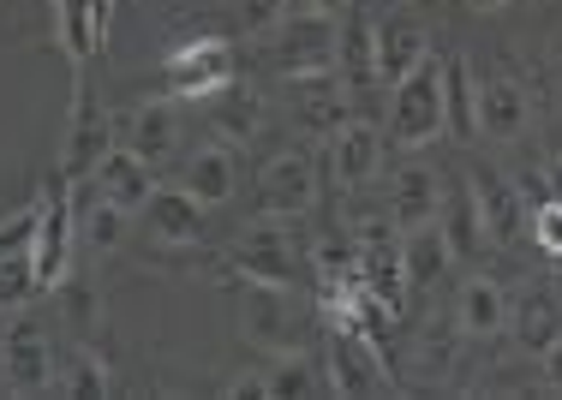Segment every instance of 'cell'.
I'll return each mask as SVG.
<instances>
[{
	"mask_svg": "<svg viewBox=\"0 0 562 400\" xmlns=\"http://www.w3.org/2000/svg\"><path fill=\"white\" fill-rule=\"evenodd\" d=\"M336 48H341V31L329 12H288L276 31H263V66L276 78H305V72H329L336 66Z\"/></svg>",
	"mask_w": 562,
	"mask_h": 400,
	"instance_id": "1",
	"label": "cell"
},
{
	"mask_svg": "<svg viewBox=\"0 0 562 400\" xmlns=\"http://www.w3.org/2000/svg\"><path fill=\"white\" fill-rule=\"evenodd\" d=\"M449 119H443V60L425 55L401 84H390V138L401 150H419V144L443 138Z\"/></svg>",
	"mask_w": 562,
	"mask_h": 400,
	"instance_id": "2",
	"label": "cell"
},
{
	"mask_svg": "<svg viewBox=\"0 0 562 400\" xmlns=\"http://www.w3.org/2000/svg\"><path fill=\"white\" fill-rule=\"evenodd\" d=\"M156 84H162L168 102H192V96H216L222 84H234V48L222 43V36H186L173 31V48L162 60V72H156Z\"/></svg>",
	"mask_w": 562,
	"mask_h": 400,
	"instance_id": "3",
	"label": "cell"
},
{
	"mask_svg": "<svg viewBox=\"0 0 562 400\" xmlns=\"http://www.w3.org/2000/svg\"><path fill=\"white\" fill-rule=\"evenodd\" d=\"M78 251V221H72V180L55 173L48 197H36V228H31V263H36V293H55V282L72 270Z\"/></svg>",
	"mask_w": 562,
	"mask_h": 400,
	"instance_id": "4",
	"label": "cell"
},
{
	"mask_svg": "<svg viewBox=\"0 0 562 400\" xmlns=\"http://www.w3.org/2000/svg\"><path fill=\"white\" fill-rule=\"evenodd\" d=\"M0 370H7V389H12V395H43V389H55V377H60L55 341L43 335V323H36V317L7 323V335H0Z\"/></svg>",
	"mask_w": 562,
	"mask_h": 400,
	"instance_id": "5",
	"label": "cell"
},
{
	"mask_svg": "<svg viewBox=\"0 0 562 400\" xmlns=\"http://www.w3.org/2000/svg\"><path fill=\"white\" fill-rule=\"evenodd\" d=\"M288 84V108L300 119L305 132H317V138H329V132H341L347 119H353V90H347V78L329 66V72H305V78H281Z\"/></svg>",
	"mask_w": 562,
	"mask_h": 400,
	"instance_id": "6",
	"label": "cell"
},
{
	"mask_svg": "<svg viewBox=\"0 0 562 400\" xmlns=\"http://www.w3.org/2000/svg\"><path fill=\"white\" fill-rule=\"evenodd\" d=\"M114 119L90 102V90H85V78H78V90H72V126H66V150H60V173L66 180H90V173L102 168V156L114 150Z\"/></svg>",
	"mask_w": 562,
	"mask_h": 400,
	"instance_id": "7",
	"label": "cell"
},
{
	"mask_svg": "<svg viewBox=\"0 0 562 400\" xmlns=\"http://www.w3.org/2000/svg\"><path fill=\"white\" fill-rule=\"evenodd\" d=\"M390 370H383L378 341L329 329V395H390Z\"/></svg>",
	"mask_w": 562,
	"mask_h": 400,
	"instance_id": "8",
	"label": "cell"
},
{
	"mask_svg": "<svg viewBox=\"0 0 562 400\" xmlns=\"http://www.w3.org/2000/svg\"><path fill=\"white\" fill-rule=\"evenodd\" d=\"M258 197H263V209H270V216H305V209L317 204V168L305 162V156L281 150L258 173Z\"/></svg>",
	"mask_w": 562,
	"mask_h": 400,
	"instance_id": "9",
	"label": "cell"
},
{
	"mask_svg": "<svg viewBox=\"0 0 562 400\" xmlns=\"http://www.w3.org/2000/svg\"><path fill=\"white\" fill-rule=\"evenodd\" d=\"M114 138L126 144L132 156H144V162H162V156H173V144H180V114H173V102H144V108H126L114 114Z\"/></svg>",
	"mask_w": 562,
	"mask_h": 400,
	"instance_id": "10",
	"label": "cell"
},
{
	"mask_svg": "<svg viewBox=\"0 0 562 400\" xmlns=\"http://www.w3.org/2000/svg\"><path fill=\"white\" fill-rule=\"evenodd\" d=\"M234 270L239 282H263V287H288L293 275H300V263H293V245L288 233L270 228V221H258L246 239L234 245Z\"/></svg>",
	"mask_w": 562,
	"mask_h": 400,
	"instance_id": "11",
	"label": "cell"
},
{
	"mask_svg": "<svg viewBox=\"0 0 562 400\" xmlns=\"http://www.w3.org/2000/svg\"><path fill=\"white\" fill-rule=\"evenodd\" d=\"M467 192H473V209H479V228H485L491 245H515L520 239V192L503 180V173L491 168H473L467 173Z\"/></svg>",
	"mask_w": 562,
	"mask_h": 400,
	"instance_id": "12",
	"label": "cell"
},
{
	"mask_svg": "<svg viewBox=\"0 0 562 400\" xmlns=\"http://www.w3.org/2000/svg\"><path fill=\"white\" fill-rule=\"evenodd\" d=\"M246 341L263 353H300V323L288 311V287H263L251 282L246 293Z\"/></svg>",
	"mask_w": 562,
	"mask_h": 400,
	"instance_id": "13",
	"label": "cell"
},
{
	"mask_svg": "<svg viewBox=\"0 0 562 400\" xmlns=\"http://www.w3.org/2000/svg\"><path fill=\"white\" fill-rule=\"evenodd\" d=\"M520 341V353L532 358H551L562 346V299L557 293H520V305H508V323Z\"/></svg>",
	"mask_w": 562,
	"mask_h": 400,
	"instance_id": "14",
	"label": "cell"
},
{
	"mask_svg": "<svg viewBox=\"0 0 562 400\" xmlns=\"http://www.w3.org/2000/svg\"><path fill=\"white\" fill-rule=\"evenodd\" d=\"M329 168H336V180L347 185V192H359V185L378 180V168H383V138H378V126H371V119H347V126L336 132Z\"/></svg>",
	"mask_w": 562,
	"mask_h": 400,
	"instance_id": "15",
	"label": "cell"
},
{
	"mask_svg": "<svg viewBox=\"0 0 562 400\" xmlns=\"http://www.w3.org/2000/svg\"><path fill=\"white\" fill-rule=\"evenodd\" d=\"M90 180H97V192H102V197H114V204L126 209V216H138V209L150 204V192H156L150 162H144V156H132L126 144H114V150L102 156V168L90 173Z\"/></svg>",
	"mask_w": 562,
	"mask_h": 400,
	"instance_id": "16",
	"label": "cell"
},
{
	"mask_svg": "<svg viewBox=\"0 0 562 400\" xmlns=\"http://www.w3.org/2000/svg\"><path fill=\"white\" fill-rule=\"evenodd\" d=\"M359 287L378 293L390 311H407V263H401V245L395 239H359Z\"/></svg>",
	"mask_w": 562,
	"mask_h": 400,
	"instance_id": "17",
	"label": "cell"
},
{
	"mask_svg": "<svg viewBox=\"0 0 562 400\" xmlns=\"http://www.w3.org/2000/svg\"><path fill=\"white\" fill-rule=\"evenodd\" d=\"M144 221H150V233L168 239V245H198V239H204V204H198L192 192H180V185H156L150 204H144Z\"/></svg>",
	"mask_w": 562,
	"mask_h": 400,
	"instance_id": "18",
	"label": "cell"
},
{
	"mask_svg": "<svg viewBox=\"0 0 562 400\" xmlns=\"http://www.w3.org/2000/svg\"><path fill=\"white\" fill-rule=\"evenodd\" d=\"M473 119L485 138H520V126H527V96H520L515 78H485V84L473 90Z\"/></svg>",
	"mask_w": 562,
	"mask_h": 400,
	"instance_id": "19",
	"label": "cell"
},
{
	"mask_svg": "<svg viewBox=\"0 0 562 400\" xmlns=\"http://www.w3.org/2000/svg\"><path fill=\"white\" fill-rule=\"evenodd\" d=\"M437 209H443V173L401 168L395 185H390V221H401V228H425V221H437Z\"/></svg>",
	"mask_w": 562,
	"mask_h": 400,
	"instance_id": "20",
	"label": "cell"
},
{
	"mask_svg": "<svg viewBox=\"0 0 562 400\" xmlns=\"http://www.w3.org/2000/svg\"><path fill=\"white\" fill-rule=\"evenodd\" d=\"M263 114H270V102L251 84H222L216 96H210V132H216V138L251 144L263 132Z\"/></svg>",
	"mask_w": 562,
	"mask_h": 400,
	"instance_id": "21",
	"label": "cell"
},
{
	"mask_svg": "<svg viewBox=\"0 0 562 400\" xmlns=\"http://www.w3.org/2000/svg\"><path fill=\"white\" fill-rule=\"evenodd\" d=\"M425 55H431V36L413 19H383L378 24V84H401Z\"/></svg>",
	"mask_w": 562,
	"mask_h": 400,
	"instance_id": "22",
	"label": "cell"
},
{
	"mask_svg": "<svg viewBox=\"0 0 562 400\" xmlns=\"http://www.w3.org/2000/svg\"><path fill=\"white\" fill-rule=\"evenodd\" d=\"M55 36L72 60V78H85V66L102 48V24H97V0H55Z\"/></svg>",
	"mask_w": 562,
	"mask_h": 400,
	"instance_id": "23",
	"label": "cell"
},
{
	"mask_svg": "<svg viewBox=\"0 0 562 400\" xmlns=\"http://www.w3.org/2000/svg\"><path fill=\"white\" fill-rule=\"evenodd\" d=\"M336 72L347 78L353 96H366L378 84V19H347L341 48H336Z\"/></svg>",
	"mask_w": 562,
	"mask_h": 400,
	"instance_id": "24",
	"label": "cell"
},
{
	"mask_svg": "<svg viewBox=\"0 0 562 400\" xmlns=\"http://www.w3.org/2000/svg\"><path fill=\"white\" fill-rule=\"evenodd\" d=\"M180 192H192L198 204H227L234 197V156L222 150V144H210V150H192L180 168Z\"/></svg>",
	"mask_w": 562,
	"mask_h": 400,
	"instance_id": "25",
	"label": "cell"
},
{
	"mask_svg": "<svg viewBox=\"0 0 562 400\" xmlns=\"http://www.w3.org/2000/svg\"><path fill=\"white\" fill-rule=\"evenodd\" d=\"M72 221H78V245L90 251H120L126 245V209L114 204V197H78L72 185Z\"/></svg>",
	"mask_w": 562,
	"mask_h": 400,
	"instance_id": "26",
	"label": "cell"
},
{
	"mask_svg": "<svg viewBox=\"0 0 562 400\" xmlns=\"http://www.w3.org/2000/svg\"><path fill=\"white\" fill-rule=\"evenodd\" d=\"M401 263H407V282H413V287H437V282H443V270L454 263L443 228H437V221L407 228V239H401Z\"/></svg>",
	"mask_w": 562,
	"mask_h": 400,
	"instance_id": "27",
	"label": "cell"
},
{
	"mask_svg": "<svg viewBox=\"0 0 562 400\" xmlns=\"http://www.w3.org/2000/svg\"><path fill=\"white\" fill-rule=\"evenodd\" d=\"M508 323V299L497 282H467L461 287V335H497Z\"/></svg>",
	"mask_w": 562,
	"mask_h": 400,
	"instance_id": "28",
	"label": "cell"
},
{
	"mask_svg": "<svg viewBox=\"0 0 562 400\" xmlns=\"http://www.w3.org/2000/svg\"><path fill=\"white\" fill-rule=\"evenodd\" d=\"M437 228H443L449 251L454 258H473L479 239H485V228H479V209H473V192H443V209H437Z\"/></svg>",
	"mask_w": 562,
	"mask_h": 400,
	"instance_id": "29",
	"label": "cell"
},
{
	"mask_svg": "<svg viewBox=\"0 0 562 400\" xmlns=\"http://www.w3.org/2000/svg\"><path fill=\"white\" fill-rule=\"evenodd\" d=\"M263 389H270V400H312V395H329V377L300 353H288V358L276 353V370L263 377Z\"/></svg>",
	"mask_w": 562,
	"mask_h": 400,
	"instance_id": "30",
	"label": "cell"
},
{
	"mask_svg": "<svg viewBox=\"0 0 562 400\" xmlns=\"http://www.w3.org/2000/svg\"><path fill=\"white\" fill-rule=\"evenodd\" d=\"M443 119L454 138H473L479 119H473V72L467 60H443Z\"/></svg>",
	"mask_w": 562,
	"mask_h": 400,
	"instance_id": "31",
	"label": "cell"
},
{
	"mask_svg": "<svg viewBox=\"0 0 562 400\" xmlns=\"http://www.w3.org/2000/svg\"><path fill=\"white\" fill-rule=\"evenodd\" d=\"M55 389L66 400H102V395H114V377L97 353H72L66 358V377H55Z\"/></svg>",
	"mask_w": 562,
	"mask_h": 400,
	"instance_id": "32",
	"label": "cell"
},
{
	"mask_svg": "<svg viewBox=\"0 0 562 400\" xmlns=\"http://www.w3.org/2000/svg\"><path fill=\"white\" fill-rule=\"evenodd\" d=\"M312 270H317V287H347L359 282V239L341 233V239H324L312 251Z\"/></svg>",
	"mask_w": 562,
	"mask_h": 400,
	"instance_id": "33",
	"label": "cell"
},
{
	"mask_svg": "<svg viewBox=\"0 0 562 400\" xmlns=\"http://www.w3.org/2000/svg\"><path fill=\"white\" fill-rule=\"evenodd\" d=\"M55 299H60V323H72V329H90L102 317V293L90 287L85 275H72V270L55 282Z\"/></svg>",
	"mask_w": 562,
	"mask_h": 400,
	"instance_id": "34",
	"label": "cell"
},
{
	"mask_svg": "<svg viewBox=\"0 0 562 400\" xmlns=\"http://www.w3.org/2000/svg\"><path fill=\"white\" fill-rule=\"evenodd\" d=\"M31 293H36V263H31V239H24V245H12L0 258V311L24 305Z\"/></svg>",
	"mask_w": 562,
	"mask_h": 400,
	"instance_id": "35",
	"label": "cell"
},
{
	"mask_svg": "<svg viewBox=\"0 0 562 400\" xmlns=\"http://www.w3.org/2000/svg\"><path fill=\"white\" fill-rule=\"evenodd\" d=\"M454 341H461V323H454V329H431V335L419 341V370H437V377H443V370L454 365Z\"/></svg>",
	"mask_w": 562,
	"mask_h": 400,
	"instance_id": "36",
	"label": "cell"
},
{
	"mask_svg": "<svg viewBox=\"0 0 562 400\" xmlns=\"http://www.w3.org/2000/svg\"><path fill=\"white\" fill-rule=\"evenodd\" d=\"M288 19V0H239V31L246 36H263Z\"/></svg>",
	"mask_w": 562,
	"mask_h": 400,
	"instance_id": "37",
	"label": "cell"
},
{
	"mask_svg": "<svg viewBox=\"0 0 562 400\" xmlns=\"http://www.w3.org/2000/svg\"><path fill=\"white\" fill-rule=\"evenodd\" d=\"M532 239H539L551 258H562V197H544V204L532 209Z\"/></svg>",
	"mask_w": 562,
	"mask_h": 400,
	"instance_id": "38",
	"label": "cell"
},
{
	"mask_svg": "<svg viewBox=\"0 0 562 400\" xmlns=\"http://www.w3.org/2000/svg\"><path fill=\"white\" fill-rule=\"evenodd\" d=\"M300 7H312V12H329V19H341V12L353 7V0H300Z\"/></svg>",
	"mask_w": 562,
	"mask_h": 400,
	"instance_id": "39",
	"label": "cell"
},
{
	"mask_svg": "<svg viewBox=\"0 0 562 400\" xmlns=\"http://www.w3.org/2000/svg\"><path fill=\"white\" fill-rule=\"evenodd\" d=\"M97 24H102V36H109V24H114V0H97Z\"/></svg>",
	"mask_w": 562,
	"mask_h": 400,
	"instance_id": "40",
	"label": "cell"
},
{
	"mask_svg": "<svg viewBox=\"0 0 562 400\" xmlns=\"http://www.w3.org/2000/svg\"><path fill=\"white\" fill-rule=\"evenodd\" d=\"M467 7H473V12H503L508 0H467Z\"/></svg>",
	"mask_w": 562,
	"mask_h": 400,
	"instance_id": "41",
	"label": "cell"
}]
</instances>
